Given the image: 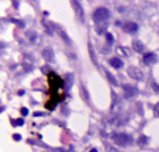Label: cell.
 <instances>
[{
	"label": "cell",
	"mask_w": 159,
	"mask_h": 152,
	"mask_svg": "<svg viewBox=\"0 0 159 152\" xmlns=\"http://www.w3.org/2000/svg\"><path fill=\"white\" fill-rule=\"evenodd\" d=\"M93 19L94 22L97 24H103L109 19V11L106 8H97L94 12H93Z\"/></svg>",
	"instance_id": "2"
},
{
	"label": "cell",
	"mask_w": 159,
	"mask_h": 152,
	"mask_svg": "<svg viewBox=\"0 0 159 152\" xmlns=\"http://www.w3.org/2000/svg\"><path fill=\"white\" fill-rule=\"evenodd\" d=\"M34 115H35V117H42V115H44V114H43V112H35Z\"/></svg>",
	"instance_id": "24"
},
{
	"label": "cell",
	"mask_w": 159,
	"mask_h": 152,
	"mask_svg": "<svg viewBox=\"0 0 159 152\" xmlns=\"http://www.w3.org/2000/svg\"><path fill=\"white\" fill-rule=\"evenodd\" d=\"M13 139H15V140H21V134H16V133H15V134H13Z\"/></svg>",
	"instance_id": "23"
},
{
	"label": "cell",
	"mask_w": 159,
	"mask_h": 152,
	"mask_svg": "<svg viewBox=\"0 0 159 152\" xmlns=\"http://www.w3.org/2000/svg\"><path fill=\"white\" fill-rule=\"evenodd\" d=\"M28 39H30L31 42H34V40H35V33H31V31H30V33H28Z\"/></svg>",
	"instance_id": "19"
},
{
	"label": "cell",
	"mask_w": 159,
	"mask_h": 152,
	"mask_svg": "<svg viewBox=\"0 0 159 152\" xmlns=\"http://www.w3.org/2000/svg\"><path fill=\"white\" fill-rule=\"evenodd\" d=\"M124 28H125V31H128V33H136V31L139 30V27H137L136 22H127Z\"/></svg>",
	"instance_id": "9"
},
{
	"label": "cell",
	"mask_w": 159,
	"mask_h": 152,
	"mask_svg": "<svg viewBox=\"0 0 159 152\" xmlns=\"http://www.w3.org/2000/svg\"><path fill=\"white\" fill-rule=\"evenodd\" d=\"M109 64H110L113 68H121V66H122V61L119 59V58H112V59L109 61Z\"/></svg>",
	"instance_id": "12"
},
{
	"label": "cell",
	"mask_w": 159,
	"mask_h": 152,
	"mask_svg": "<svg viewBox=\"0 0 159 152\" xmlns=\"http://www.w3.org/2000/svg\"><path fill=\"white\" fill-rule=\"evenodd\" d=\"M31 2H37V0H31Z\"/></svg>",
	"instance_id": "27"
},
{
	"label": "cell",
	"mask_w": 159,
	"mask_h": 152,
	"mask_svg": "<svg viewBox=\"0 0 159 152\" xmlns=\"http://www.w3.org/2000/svg\"><path fill=\"white\" fill-rule=\"evenodd\" d=\"M128 75L131 78H134V80H141L143 78V72L139 68H136V66H130L128 68Z\"/></svg>",
	"instance_id": "4"
},
{
	"label": "cell",
	"mask_w": 159,
	"mask_h": 152,
	"mask_svg": "<svg viewBox=\"0 0 159 152\" xmlns=\"http://www.w3.org/2000/svg\"><path fill=\"white\" fill-rule=\"evenodd\" d=\"M146 142H147V137H146V136H141V137H140V142H139V143H140V145H144Z\"/></svg>",
	"instance_id": "21"
},
{
	"label": "cell",
	"mask_w": 159,
	"mask_h": 152,
	"mask_svg": "<svg viewBox=\"0 0 159 152\" xmlns=\"http://www.w3.org/2000/svg\"><path fill=\"white\" fill-rule=\"evenodd\" d=\"M155 115H156V117H159V102L155 105Z\"/></svg>",
	"instance_id": "20"
},
{
	"label": "cell",
	"mask_w": 159,
	"mask_h": 152,
	"mask_svg": "<svg viewBox=\"0 0 159 152\" xmlns=\"http://www.w3.org/2000/svg\"><path fill=\"white\" fill-rule=\"evenodd\" d=\"M42 56H43L47 62H52L53 58H55V53H53L52 47H44V49L42 50Z\"/></svg>",
	"instance_id": "6"
},
{
	"label": "cell",
	"mask_w": 159,
	"mask_h": 152,
	"mask_svg": "<svg viewBox=\"0 0 159 152\" xmlns=\"http://www.w3.org/2000/svg\"><path fill=\"white\" fill-rule=\"evenodd\" d=\"M150 84H152V89H153V90H155L156 93H159V84H156L155 81H152Z\"/></svg>",
	"instance_id": "17"
},
{
	"label": "cell",
	"mask_w": 159,
	"mask_h": 152,
	"mask_svg": "<svg viewBox=\"0 0 159 152\" xmlns=\"http://www.w3.org/2000/svg\"><path fill=\"white\" fill-rule=\"evenodd\" d=\"M21 112H22V115H27V114H28V109H27V108H22Z\"/></svg>",
	"instance_id": "22"
},
{
	"label": "cell",
	"mask_w": 159,
	"mask_h": 152,
	"mask_svg": "<svg viewBox=\"0 0 159 152\" xmlns=\"http://www.w3.org/2000/svg\"><path fill=\"white\" fill-rule=\"evenodd\" d=\"M122 89H124V92H125V98H134V96L139 93L137 87L130 86V84H124V86H122Z\"/></svg>",
	"instance_id": "5"
},
{
	"label": "cell",
	"mask_w": 159,
	"mask_h": 152,
	"mask_svg": "<svg viewBox=\"0 0 159 152\" xmlns=\"http://www.w3.org/2000/svg\"><path fill=\"white\" fill-rule=\"evenodd\" d=\"M143 62H144L146 65L155 64V62H156V55H155L153 52H149V53H146V55H144V58H143Z\"/></svg>",
	"instance_id": "7"
},
{
	"label": "cell",
	"mask_w": 159,
	"mask_h": 152,
	"mask_svg": "<svg viewBox=\"0 0 159 152\" xmlns=\"http://www.w3.org/2000/svg\"><path fill=\"white\" fill-rule=\"evenodd\" d=\"M103 72L106 74V77H108V80H109V83H110V84H113V86H118V80L113 77V75H112V74H110L108 69H103Z\"/></svg>",
	"instance_id": "11"
},
{
	"label": "cell",
	"mask_w": 159,
	"mask_h": 152,
	"mask_svg": "<svg viewBox=\"0 0 159 152\" xmlns=\"http://www.w3.org/2000/svg\"><path fill=\"white\" fill-rule=\"evenodd\" d=\"M133 49H134L136 52L141 53V52L144 50V46H143V43H141V42H139V40H134V42H133Z\"/></svg>",
	"instance_id": "10"
},
{
	"label": "cell",
	"mask_w": 159,
	"mask_h": 152,
	"mask_svg": "<svg viewBox=\"0 0 159 152\" xmlns=\"http://www.w3.org/2000/svg\"><path fill=\"white\" fill-rule=\"evenodd\" d=\"M89 53H90V58H91V61H93V64H94V65H97V59H96V53H94V47H93V45H91V43H89Z\"/></svg>",
	"instance_id": "13"
},
{
	"label": "cell",
	"mask_w": 159,
	"mask_h": 152,
	"mask_svg": "<svg viewBox=\"0 0 159 152\" xmlns=\"http://www.w3.org/2000/svg\"><path fill=\"white\" fill-rule=\"evenodd\" d=\"M112 140L118 145H122V146H127V145H131L133 143V139L131 136H128L127 133H112Z\"/></svg>",
	"instance_id": "1"
},
{
	"label": "cell",
	"mask_w": 159,
	"mask_h": 152,
	"mask_svg": "<svg viewBox=\"0 0 159 152\" xmlns=\"http://www.w3.org/2000/svg\"><path fill=\"white\" fill-rule=\"evenodd\" d=\"M71 5H72V8L75 9V13H77V16L80 18V21L84 22V12H83V8L78 5L77 0H71Z\"/></svg>",
	"instance_id": "3"
},
{
	"label": "cell",
	"mask_w": 159,
	"mask_h": 152,
	"mask_svg": "<svg viewBox=\"0 0 159 152\" xmlns=\"http://www.w3.org/2000/svg\"><path fill=\"white\" fill-rule=\"evenodd\" d=\"M105 146H106V151H108V152H118L115 148H112V146H110V145H108V143H106Z\"/></svg>",
	"instance_id": "18"
},
{
	"label": "cell",
	"mask_w": 159,
	"mask_h": 152,
	"mask_svg": "<svg viewBox=\"0 0 159 152\" xmlns=\"http://www.w3.org/2000/svg\"><path fill=\"white\" fill-rule=\"evenodd\" d=\"M90 152H96V149H93V151H90Z\"/></svg>",
	"instance_id": "26"
},
{
	"label": "cell",
	"mask_w": 159,
	"mask_h": 152,
	"mask_svg": "<svg viewBox=\"0 0 159 152\" xmlns=\"http://www.w3.org/2000/svg\"><path fill=\"white\" fill-rule=\"evenodd\" d=\"M81 92H83V98L86 99V102H89V96H87V90L84 86H81Z\"/></svg>",
	"instance_id": "14"
},
{
	"label": "cell",
	"mask_w": 159,
	"mask_h": 152,
	"mask_svg": "<svg viewBox=\"0 0 159 152\" xmlns=\"http://www.w3.org/2000/svg\"><path fill=\"white\" fill-rule=\"evenodd\" d=\"M55 28H56V31L59 33V35H61V37H62V39L65 40V43H68V45H71V39H69V37H68V34H66V33H65V31H63V30H62V28H61L59 25H55Z\"/></svg>",
	"instance_id": "8"
},
{
	"label": "cell",
	"mask_w": 159,
	"mask_h": 152,
	"mask_svg": "<svg viewBox=\"0 0 159 152\" xmlns=\"http://www.w3.org/2000/svg\"><path fill=\"white\" fill-rule=\"evenodd\" d=\"M12 124H13V126H22V124H24V120H22V118H19V120H13Z\"/></svg>",
	"instance_id": "16"
},
{
	"label": "cell",
	"mask_w": 159,
	"mask_h": 152,
	"mask_svg": "<svg viewBox=\"0 0 159 152\" xmlns=\"http://www.w3.org/2000/svg\"><path fill=\"white\" fill-rule=\"evenodd\" d=\"M106 42H108L109 45H112V43H113V37H112L109 33H106Z\"/></svg>",
	"instance_id": "15"
},
{
	"label": "cell",
	"mask_w": 159,
	"mask_h": 152,
	"mask_svg": "<svg viewBox=\"0 0 159 152\" xmlns=\"http://www.w3.org/2000/svg\"><path fill=\"white\" fill-rule=\"evenodd\" d=\"M12 2H13V6L16 8V6H18V2H16V0H12Z\"/></svg>",
	"instance_id": "25"
}]
</instances>
